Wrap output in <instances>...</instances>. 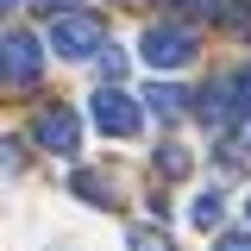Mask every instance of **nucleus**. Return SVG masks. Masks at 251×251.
Instances as JSON below:
<instances>
[{
  "mask_svg": "<svg viewBox=\"0 0 251 251\" xmlns=\"http://www.w3.org/2000/svg\"><path fill=\"white\" fill-rule=\"evenodd\" d=\"M0 170H19V151L13 145H0Z\"/></svg>",
  "mask_w": 251,
  "mask_h": 251,
  "instance_id": "a211bd4d",
  "label": "nucleus"
},
{
  "mask_svg": "<svg viewBox=\"0 0 251 251\" xmlns=\"http://www.w3.org/2000/svg\"><path fill=\"white\" fill-rule=\"evenodd\" d=\"M145 107H151L157 120H182V113H188V94L170 88V82H157V88H145Z\"/></svg>",
  "mask_w": 251,
  "mask_h": 251,
  "instance_id": "423d86ee",
  "label": "nucleus"
},
{
  "mask_svg": "<svg viewBox=\"0 0 251 251\" xmlns=\"http://www.w3.org/2000/svg\"><path fill=\"white\" fill-rule=\"evenodd\" d=\"M38 69H44V44L31 31H6L0 38V82L6 88H25V82H38Z\"/></svg>",
  "mask_w": 251,
  "mask_h": 251,
  "instance_id": "f257e3e1",
  "label": "nucleus"
},
{
  "mask_svg": "<svg viewBox=\"0 0 251 251\" xmlns=\"http://www.w3.org/2000/svg\"><path fill=\"white\" fill-rule=\"evenodd\" d=\"M94 69H100L107 82H120V75H126V50H113V44H100V50H94Z\"/></svg>",
  "mask_w": 251,
  "mask_h": 251,
  "instance_id": "ddd939ff",
  "label": "nucleus"
},
{
  "mask_svg": "<svg viewBox=\"0 0 251 251\" xmlns=\"http://www.w3.org/2000/svg\"><path fill=\"white\" fill-rule=\"evenodd\" d=\"M232 120V82H214L201 94V126H226Z\"/></svg>",
  "mask_w": 251,
  "mask_h": 251,
  "instance_id": "0eeeda50",
  "label": "nucleus"
},
{
  "mask_svg": "<svg viewBox=\"0 0 251 251\" xmlns=\"http://www.w3.org/2000/svg\"><path fill=\"white\" fill-rule=\"evenodd\" d=\"M69 188H75L82 201H94V207H113V188L100 182V176H69Z\"/></svg>",
  "mask_w": 251,
  "mask_h": 251,
  "instance_id": "1a4fd4ad",
  "label": "nucleus"
},
{
  "mask_svg": "<svg viewBox=\"0 0 251 251\" xmlns=\"http://www.w3.org/2000/svg\"><path fill=\"white\" fill-rule=\"evenodd\" d=\"M220 214H226V201H220L214 188H207V195H195V207H188V220H195L201 232H214V226H220Z\"/></svg>",
  "mask_w": 251,
  "mask_h": 251,
  "instance_id": "6e6552de",
  "label": "nucleus"
},
{
  "mask_svg": "<svg viewBox=\"0 0 251 251\" xmlns=\"http://www.w3.org/2000/svg\"><path fill=\"white\" fill-rule=\"evenodd\" d=\"M38 145L57 151V157H69L75 145H82V113H69V107H44V113H38Z\"/></svg>",
  "mask_w": 251,
  "mask_h": 251,
  "instance_id": "39448f33",
  "label": "nucleus"
},
{
  "mask_svg": "<svg viewBox=\"0 0 251 251\" xmlns=\"http://www.w3.org/2000/svg\"><path fill=\"white\" fill-rule=\"evenodd\" d=\"M157 163H163V176H182V170H188L182 145H163V151H157Z\"/></svg>",
  "mask_w": 251,
  "mask_h": 251,
  "instance_id": "4468645a",
  "label": "nucleus"
},
{
  "mask_svg": "<svg viewBox=\"0 0 251 251\" xmlns=\"http://www.w3.org/2000/svg\"><path fill=\"white\" fill-rule=\"evenodd\" d=\"M226 82H232V113H239V120H251V63L239 69V75H226Z\"/></svg>",
  "mask_w": 251,
  "mask_h": 251,
  "instance_id": "f8f14e48",
  "label": "nucleus"
},
{
  "mask_svg": "<svg viewBox=\"0 0 251 251\" xmlns=\"http://www.w3.org/2000/svg\"><path fill=\"white\" fill-rule=\"evenodd\" d=\"M6 6H19V0H0V13H6Z\"/></svg>",
  "mask_w": 251,
  "mask_h": 251,
  "instance_id": "6ab92c4d",
  "label": "nucleus"
},
{
  "mask_svg": "<svg viewBox=\"0 0 251 251\" xmlns=\"http://www.w3.org/2000/svg\"><path fill=\"white\" fill-rule=\"evenodd\" d=\"M232 151H239V157H251V120L239 126V145H232Z\"/></svg>",
  "mask_w": 251,
  "mask_h": 251,
  "instance_id": "dca6fc26",
  "label": "nucleus"
},
{
  "mask_svg": "<svg viewBox=\"0 0 251 251\" xmlns=\"http://www.w3.org/2000/svg\"><path fill=\"white\" fill-rule=\"evenodd\" d=\"M214 251H251V232H220Z\"/></svg>",
  "mask_w": 251,
  "mask_h": 251,
  "instance_id": "2eb2a0df",
  "label": "nucleus"
},
{
  "mask_svg": "<svg viewBox=\"0 0 251 251\" xmlns=\"http://www.w3.org/2000/svg\"><path fill=\"white\" fill-rule=\"evenodd\" d=\"M126 251H176V245H170L157 226H132V232H126Z\"/></svg>",
  "mask_w": 251,
  "mask_h": 251,
  "instance_id": "9d476101",
  "label": "nucleus"
},
{
  "mask_svg": "<svg viewBox=\"0 0 251 251\" xmlns=\"http://www.w3.org/2000/svg\"><path fill=\"white\" fill-rule=\"evenodd\" d=\"M88 120L100 126L107 138H132V132H138V100L120 94V88H100V94L88 100Z\"/></svg>",
  "mask_w": 251,
  "mask_h": 251,
  "instance_id": "f03ea898",
  "label": "nucleus"
},
{
  "mask_svg": "<svg viewBox=\"0 0 251 251\" xmlns=\"http://www.w3.org/2000/svg\"><path fill=\"white\" fill-rule=\"evenodd\" d=\"M220 25L226 31H251V0H220Z\"/></svg>",
  "mask_w": 251,
  "mask_h": 251,
  "instance_id": "9b49d317",
  "label": "nucleus"
},
{
  "mask_svg": "<svg viewBox=\"0 0 251 251\" xmlns=\"http://www.w3.org/2000/svg\"><path fill=\"white\" fill-rule=\"evenodd\" d=\"M138 57L151 63V69H182L188 57H195V38L176 25H151L145 38H138Z\"/></svg>",
  "mask_w": 251,
  "mask_h": 251,
  "instance_id": "7ed1b4c3",
  "label": "nucleus"
},
{
  "mask_svg": "<svg viewBox=\"0 0 251 251\" xmlns=\"http://www.w3.org/2000/svg\"><path fill=\"white\" fill-rule=\"evenodd\" d=\"M107 38H100V19L94 13H69V19H57V31H50V50H63V57H94Z\"/></svg>",
  "mask_w": 251,
  "mask_h": 251,
  "instance_id": "20e7f679",
  "label": "nucleus"
},
{
  "mask_svg": "<svg viewBox=\"0 0 251 251\" xmlns=\"http://www.w3.org/2000/svg\"><path fill=\"white\" fill-rule=\"evenodd\" d=\"M75 0H38V13H69Z\"/></svg>",
  "mask_w": 251,
  "mask_h": 251,
  "instance_id": "f3484780",
  "label": "nucleus"
}]
</instances>
